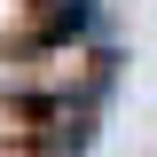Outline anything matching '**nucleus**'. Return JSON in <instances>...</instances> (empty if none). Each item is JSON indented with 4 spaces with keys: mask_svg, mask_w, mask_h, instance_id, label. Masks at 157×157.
Returning <instances> with one entry per match:
<instances>
[{
    "mask_svg": "<svg viewBox=\"0 0 157 157\" xmlns=\"http://www.w3.org/2000/svg\"><path fill=\"white\" fill-rule=\"evenodd\" d=\"M0 157H71V141H47L32 102H0Z\"/></svg>",
    "mask_w": 157,
    "mask_h": 157,
    "instance_id": "nucleus-1",
    "label": "nucleus"
}]
</instances>
